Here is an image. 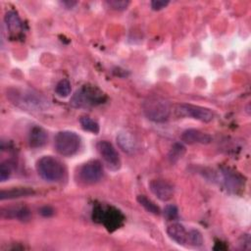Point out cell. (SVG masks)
<instances>
[{
    "instance_id": "6da1fadb",
    "label": "cell",
    "mask_w": 251,
    "mask_h": 251,
    "mask_svg": "<svg viewBox=\"0 0 251 251\" xmlns=\"http://www.w3.org/2000/svg\"><path fill=\"white\" fill-rule=\"evenodd\" d=\"M7 97L13 104L26 111H44L50 106L43 95L29 89H9Z\"/></svg>"
},
{
    "instance_id": "7a4b0ae2",
    "label": "cell",
    "mask_w": 251,
    "mask_h": 251,
    "mask_svg": "<svg viewBox=\"0 0 251 251\" xmlns=\"http://www.w3.org/2000/svg\"><path fill=\"white\" fill-rule=\"evenodd\" d=\"M106 99V94L97 86L84 84L73 94L70 104L75 108L88 109L103 104Z\"/></svg>"
},
{
    "instance_id": "3957f363",
    "label": "cell",
    "mask_w": 251,
    "mask_h": 251,
    "mask_svg": "<svg viewBox=\"0 0 251 251\" xmlns=\"http://www.w3.org/2000/svg\"><path fill=\"white\" fill-rule=\"evenodd\" d=\"M36 171L41 178L50 182L61 180L66 173L64 165L52 156L41 157L36 162Z\"/></svg>"
},
{
    "instance_id": "277c9868",
    "label": "cell",
    "mask_w": 251,
    "mask_h": 251,
    "mask_svg": "<svg viewBox=\"0 0 251 251\" xmlns=\"http://www.w3.org/2000/svg\"><path fill=\"white\" fill-rule=\"evenodd\" d=\"M144 115L153 122L162 123L168 120L171 114L170 103L162 97H149L142 104Z\"/></svg>"
},
{
    "instance_id": "5b68a950",
    "label": "cell",
    "mask_w": 251,
    "mask_h": 251,
    "mask_svg": "<svg viewBox=\"0 0 251 251\" xmlns=\"http://www.w3.org/2000/svg\"><path fill=\"white\" fill-rule=\"evenodd\" d=\"M56 151L65 157L75 155L80 146V137L77 133L71 130L59 131L54 141Z\"/></svg>"
},
{
    "instance_id": "8992f818",
    "label": "cell",
    "mask_w": 251,
    "mask_h": 251,
    "mask_svg": "<svg viewBox=\"0 0 251 251\" xmlns=\"http://www.w3.org/2000/svg\"><path fill=\"white\" fill-rule=\"evenodd\" d=\"M174 109L176 115L178 117L192 118L203 123H209L214 119V114L210 109L198 105L176 104Z\"/></svg>"
},
{
    "instance_id": "52a82bcc",
    "label": "cell",
    "mask_w": 251,
    "mask_h": 251,
    "mask_svg": "<svg viewBox=\"0 0 251 251\" xmlns=\"http://www.w3.org/2000/svg\"><path fill=\"white\" fill-rule=\"evenodd\" d=\"M102 164L98 160H90L84 163L77 172L78 180L84 184H94L103 176Z\"/></svg>"
},
{
    "instance_id": "ba28073f",
    "label": "cell",
    "mask_w": 251,
    "mask_h": 251,
    "mask_svg": "<svg viewBox=\"0 0 251 251\" xmlns=\"http://www.w3.org/2000/svg\"><path fill=\"white\" fill-rule=\"evenodd\" d=\"M97 150L104 160L105 164L108 166L109 169L113 171H117L121 167V158L116 150V148L113 146V144L107 140H101L96 145Z\"/></svg>"
},
{
    "instance_id": "9c48e42d",
    "label": "cell",
    "mask_w": 251,
    "mask_h": 251,
    "mask_svg": "<svg viewBox=\"0 0 251 251\" xmlns=\"http://www.w3.org/2000/svg\"><path fill=\"white\" fill-rule=\"evenodd\" d=\"M94 213L96 214V216L93 219H95V221L99 219L100 222L103 223L109 230H115L119 228L124 222V216L121 211L113 207H110L105 211L99 209V212L95 211Z\"/></svg>"
},
{
    "instance_id": "30bf717a",
    "label": "cell",
    "mask_w": 251,
    "mask_h": 251,
    "mask_svg": "<svg viewBox=\"0 0 251 251\" xmlns=\"http://www.w3.org/2000/svg\"><path fill=\"white\" fill-rule=\"evenodd\" d=\"M150 191L161 201H169L174 196L173 185L164 179H152L149 182Z\"/></svg>"
},
{
    "instance_id": "8fae6325",
    "label": "cell",
    "mask_w": 251,
    "mask_h": 251,
    "mask_svg": "<svg viewBox=\"0 0 251 251\" xmlns=\"http://www.w3.org/2000/svg\"><path fill=\"white\" fill-rule=\"evenodd\" d=\"M180 139L186 144H209L213 140L212 136L209 133L203 132L195 128H189L184 130L181 133Z\"/></svg>"
},
{
    "instance_id": "7c38bea8",
    "label": "cell",
    "mask_w": 251,
    "mask_h": 251,
    "mask_svg": "<svg viewBox=\"0 0 251 251\" xmlns=\"http://www.w3.org/2000/svg\"><path fill=\"white\" fill-rule=\"evenodd\" d=\"M222 174L224 176L225 185L227 190L236 192L238 189H241L243 185V178L236 172L231 171L230 169H223Z\"/></svg>"
},
{
    "instance_id": "4fadbf2b",
    "label": "cell",
    "mask_w": 251,
    "mask_h": 251,
    "mask_svg": "<svg viewBox=\"0 0 251 251\" xmlns=\"http://www.w3.org/2000/svg\"><path fill=\"white\" fill-rule=\"evenodd\" d=\"M1 217L5 219H17L20 221H28L30 219V211L25 206H14L2 209Z\"/></svg>"
},
{
    "instance_id": "5bb4252c",
    "label": "cell",
    "mask_w": 251,
    "mask_h": 251,
    "mask_svg": "<svg viewBox=\"0 0 251 251\" xmlns=\"http://www.w3.org/2000/svg\"><path fill=\"white\" fill-rule=\"evenodd\" d=\"M48 134L46 130L38 126H33L28 134V143L29 146L32 148L42 147L47 143Z\"/></svg>"
},
{
    "instance_id": "9a60e30c",
    "label": "cell",
    "mask_w": 251,
    "mask_h": 251,
    "mask_svg": "<svg viewBox=\"0 0 251 251\" xmlns=\"http://www.w3.org/2000/svg\"><path fill=\"white\" fill-rule=\"evenodd\" d=\"M167 233L174 241L179 245H186L187 231L179 223H174L167 227Z\"/></svg>"
},
{
    "instance_id": "2e32d148",
    "label": "cell",
    "mask_w": 251,
    "mask_h": 251,
    "mask_svg": "<svg viewBox=\"0 0 251 251\" xmlns=\"http://www.w3.org/2000/svg\"><path fill=\"white\" fill-rule=\"evenodd\" d=\"M34 194V191L30 187H13L8 190H1L0 199H16L21 197H27Z\"/></svg>"
},
{
    "instance_id": "e0dca14e",
    "label": "cell",
    "mask_w": 251,
    "mask_h": 251,
    "mask_svg": "<svg viewBox=\"0 0 251 251\" xmlns=\"http://www.w3.org/2000/svg\"><path fill=\"white\" fill-rule=\"evenodd\" d=\"M117 143L122 150L130 153L135 149V140L128 132H120L117 135Z\"/></svg>"
},
{
    "instance_id": "ac0fdd59",
    "label": "cell",
    "mask_w": 251,
    "mask_h": 251,
    "mask_svg": "<svg viewBox=\"0 0 251 251\" xmlns=\"http://www.w3.org/2000/svg\"><path fill=\"white\" fill-rule=\"evenodd\" d=\"M5 24L7 25V28L11 32H18L22 28V22L18 16V14L14 11H8L5 14L4 18Z\"/></svg>"
},
{
    "instance_id": "d6986e66",
    "label": "cell",
    "mask_w": 251,
    "mask_h": 251,
    "mask_svg": "<svg viewBox=\"0 0 251 251\" xmlns=\"http://www.w3.org/2000/svg\"><path fill=\"white\" fill-rule=\"evenodd\" d=\"M136 200L147 212H149L153 215H160L161 214V209L159 208V206H157V204H155L152 200H150L145 195H138L136 197Z\"/></svg>"
},
{
    "instance_id": "ffe728a7",
    "label": "cell",
    "mask_w": 251,
    "mask_h": 251,
    "mask_svg": "<svg viewBox=\"0 0 251 251\" xmlns=\"http://www.w3.org/2000/svg\"><path fill=\"white\" fill-rule=\"evenodd\" d=\"M79 124L82 127V129H84L85 131H89L91 133L97 134L100 130V126L99 124L94 121L93 119H91L88 116H82L79 118Z\"/></svg>"
},
{
    "instance_id": "44dd1931",
    "label": "cell",
    "mask_w": 251,
    "mask_h": 251,
    "mask_svg": "<svg viewBox=\"0 0 251 251\" xmlns=\"http://www.w3.org/2000/svg\"><path fill=\"white\" fill-rule=\"evenodd\" d=\"M185 154V147L183 144L181 143H175L170 152H169V160L172 164H175L176 163L179 159H181L183 157V155Z\"/></svg>"
},
{
    "instance_id": "7402d4cb",
    "label": "cell",
    "mask_w": 251,
    "mask_h": 251,
    "mask_svg": "<svg viewBox=\"0 0 251 251\" xmlns=\"http://www.w3.org/2000/svg\"><path fill=\"white\" fill-rule=\"evenodd\" d=\"M203 235L198 229H190L189 231H187L186 245L199 247L203 244Z\"/></svg>"
},
{
    "instance_id": "603a6c76",
    "label": "cell",
    "mask_w": 251,
    "mask_h": 251,
    "mask_svg": "<svg viewBox=\"0 0 251 251\" xmlns=\"http://www.w3.org/2000/svg\"><path fill=\"white\" fill-rule=\"evenodd\" d=\"M71 90H72V87H71V82L64 78V79H61L56 87H55V92L58 96L60 97H67L69 96V94L71 93Z\"/></svg>"
},
{
    "instance_id": "cb8c5ba5",
    "label": "cell",
    "mask_w": 251,
    "mask_h": 251,
    "mask_svg": "<svg viewBox=\"0 0 251 251\" xmlns=\"http://www.w3.org/2000/svg\"><path fill=\"white\" fill-rule=\"evenodd\" d=\"M13 171V164L10 161H5L0 165V180L5 181L7 180L10 176L12 175Z\"/></svg>"
},
{
    "instance_id": "d4e9b609",
    "label": "cell",
    "mask_w": 251,
    "mask_h": 251,
    "mask_svg": "<svg viewBox=\"0 0 251 251\" xmlns=\"http://www.w3.org/2000/svg\"><path fill=\"white\" fill-rule=\"evenodd\" d=\"M164 216L168 221H174L178 217V209L176 205H167L164 209Z\"/></svg>"
},
{
    "instance_id": "484cf974",
    "label": "cell",
    "mask_w": 251,
    "mask_h": 251,
    "mask_svg": "<svg viewBox=\"0 0 251 251\" xmlns=\"http://www.w3.org/2000/svg\"><path fill=\"white\" fill-rule=\"evenodd\" d=\"M106 3L108 4L109 7L118 11L126 10L129 5V1H126V0H110V1H107Z\"/></svg>"
},
{
    "instance_id": "4316f807",
    "label": "cell",
    "mask_w": 251,
    "mask_h": 251,
    "mask_svg": "<svg viewBox=\"0 0 251 251\" xmlns=\"http://www.w3.org/2000/svg\"><path fill=\"white\" fill-rule=\"evenodd\" d=\"M169 1L168 0H153L151 1V8L155 11L162 10L166 6H168Z\"/></svg>"
},
{
    "instance_id": "83f0119b",
    "label": "cell",
    "mask_w": 251,
    "mask_h": 251,
    "mask_svg": "<svg viewBox=\"0 0 251 251\" xmlns=\"http://www.w3.org/2000/svg\"><path fill=\"white\" fill-rule=\"evenodd\" d=\"M40 214L44 217H50L54 214V211L50 206H44L40 209Z\"/></svg>"
},
{
    "instance_id": "f1b7e54d",
    "label": "cell",
    "mask_w": 251,
    "mask_h": 251,
    "mask_svg": "<svg viewBox=\"0 0 251 251\" xmlns=\"http://www.w3.org/2000/svg\"><path fill=\"white\" fill-rule=\"evenodd\" d=\"M61 4H62V6H64L65 8H67V9H72L73 7H75L76 4H77V2L76 1H70V0H67V1H62L61 2Z\"/></svg>"
}]
</instances>
